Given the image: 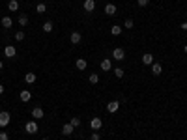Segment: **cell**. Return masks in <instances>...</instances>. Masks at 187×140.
I'll list each match as a JSON object with an SVG mask.
<instances>
[{"mask_svg": "<svg viewBox=\"0 0 187 140\" xmlns=\"http://www.w3.org/2000/svg\"><path fill=\"white\" fill-rule=\"evenodd\" d=\"M90 140H101L99 133H97V131H94V133H92V137H90Z\"/></svg>", "mask_w": 187, "mask_h": 140, "instance_id": "30", "label": "cell"}, {"mask_svg": "<svg viewBox=\"0 0 187 140\" xmlns=\"http://www.w3.org/2000/svg\"><path fill=\"white\" fill-rule=\"evenodd\" d=\"M41 140H49V138H41Z\"/></svg>", "mask_w": 187, "mask_h": 140, "instance_id": "36", "label": "cell"}, {"mask_svg": "<svg viewBox=\"0 0 187 140\" xmlns=\"http://www.w3.org/2000/svg\"><path fill=\"white\" fill-rule=\"evenodd\" d=\"M184 52H185V54H187V43H185V45H184Z\"/></svg>", "mask_w": 187, "mask_h": 140, "instance_id": "34", "label": "cell"}, {"mask_svg": "<svg viewBox=\"0 0 187 140\" xmlns=\"http://www.w3.org/2000/svg\"><path fill=\"white\" fill-rule=\"evenodd\" d=\"M82 7H84V11H88V13H92V11L96 9V0H84V4H82Z\"/></svg>", "mask_w": 187, "mask_h": 140, "instance_id": "10", "label": "cell"}, {"mask_svg": "<svg viewBox=\"0 0 187 140\" xmlns=\"http://www.w3.org/2000/svg\"><path fill=\"white\" fill-rule=\"evenodd\" d=\"M180 28H182V30H185V32H187V22H182V24H180Z\"/></svg>", "mask_w": 187, "mask_h": 140, "instance_id": "32", "label": "cell"}, {"mask_svg": "<svg viewBox=\"0 0 187 140\" xmlns=\"http://www.w3.org/2000/svg\"><path fill=\"white\" fill-rule=\"evenodd\" d=\"M69 41H71L73 45H79V43L82 41V36H81V32H71V36H69Z\"/></svg>", "mask_w": 187, "mask_h": 140, "instance_id": "8", "label": "cell"}, {"mask_svg": "<svg viewBox=\"0 0 187 140\" xmlns=\"http://www.w3.org/2000/svg\"><path fill=\"white\" fill-rule=\"evenodd\" d=\"M75 65H77V69H79V71H84V69L88 67V62H86L84 58H77V62H75Z\"/></svg>", "mask_w": 187, "mask_h": 140, "instance_id": "15", "label": "cell"}, {"mask_svg": "<svg viewBox=\"0 0 187 140\" xmlns=\"http://www.w3.org/2000/svg\"><path fill=\"white\" fill-rule=\"evenodd\" d=\"M9 122H11V114H9V112H6V110H4V112H0V127H2V129H4V127H7V125H9Z\"/></svg>", "mask_w": 187, "mask_h": 140, "instance_id": "1", "label": "cell"}, {"mask_svg": "<svg viewBox=\"0 0 187 140\" xmlns=\"http://www.w3.org/2000/svg\"><path fill=\"white\" fill-rule=\"evenodd\" d=\"M112 71H114V75H116L118 79H124V69H122V67H114Z\"/></svg>", "mask_w": 187, "mask_h": 140, "instance_id": "26", "label": "cell"}, {"mask_svg": "<svg viewBox=\"0 0 187 140\" xmlns=\"http://www.w3.org/2000/svg\"><path fill=\"white\" fill-rule=\"evenodd\" d=\"M36 80H37V77H36L34 71H28V73L24 75V82H26V84H34Z\"/></svg>", "mask_w": 187, "mask_h": 140, "instance_id": "13", "label": "cell"}, {"mask_svg": "<svg viewBox=\"0 0 187 140\" xmlns=\"http://www.w3.org/2000/svg\"><path fill=\"white\" fill-rule=\"evenodd\" d=\"M161 73H163V65L157 64V62H154V64H152V75H154V77H159Z\"/></svg>", "mask_w": 187, "mask_h": 140, "instance_id": "9", "label": "cell"}, {"mask_svg": "<svg viewBox=\"0 0 187 140\" xmlns=\"http://www.w3.org/2000/svg\"><path fill=\"white\" fill-rule=\"evenodd\" d=\"M111 34H112V36H120V34H122V26H118V24H112V28H111Z\"/></svg>", "mask_w": 187, "mask_h": 140, "instance_id": "21", "label": "cell"}, {"mask_svg": "<svg viewBox=\"0 0 187 140\" xmlns=\"http://www.w3.org/2000/svg\"><path fill=\"white\" fill-rule=\"evenodd\" d=\"M135 26V22H133V19H125V22H124V28H127V30H131Z\"/></svg>", "mask_w": 187, "mask_h": 140, "instance_id": "25", "label": "cell"}, {"mask_svg": "<svg viewBox=\"0 0 187 140\" xmlns=\"http://www.w3.org/2000/svg\"><path fill=\"white\" fill-rule=\"evenodd\" d=\"M19 99H21V101H22V103H28V101H30V99H32V94H30V92H28V90H22V92H21V94H19Z\"/></svg>", "mask_w": 187, "mask_h": 140, "instance_id": "16", "label": "cell"}, {"mask_svg": "<svg viewBox=\"0 0 187 140\" xmlns=\"http://www.w3.org/2000/svg\"><path fill=\"white\" fill-rule=\"evenodd\" d=\"M90 127H92V131H99V129L103 127V120L97 118V116H94V118L90 120Z\"/></svg>", "mask_w": 187, "mask_h": 140, "instance_id": "3", "label": "cell"}, {"mask_svg": "<svg viewBox=\"0 0 187 140\" xmlns=\"http://www.w3.org/2000/svg\"><path fill=\"white\" fill-rule=\"evenodd\" d=\"M15 39H17V41H22V39H24V32H21V30L15 32Z\"/></svg>", "mask_w": 187, "mask_h": 140, "instance_id": "28", "label": "cell"}, {"mask_svg": "<svg viewBox=\"0 0 187 140\" xmlns=\"http://www.w3.org/2000/svg\"><path fill=\"white\" fill-rule=\"evenodd\" d=\"M73 131H75V127H73L71 123H64V127H62V135H64V137L73 135Z\"/></svg>", "mask_w": 187, "mask_h": 140, "instance_id": "14", "label": "cell"}, {"mask_svg": "<svg viewBox=\"0 0 187 140\" xmlns=\"http://www.w3.org/2000/svg\"><path fill=\"white\" fill-rule=\"evenodd\" d=\"M137 4H139L140 7H146V6L150 4V0H137Z\"/></svg>", "mask_w": 187, "mask_h": 140, "instance_id": "29", "label": "cell"}, {"mask_svg": "<svg viewBox=\"0 0 187 140\" xmlns=\"http://www.w3.org/2000/svg\"><path fill=\"white\" fill-rule=\"evenodd\" d=\"M4 94V84H0V95Z\"/></svg>", "mask_w": 187, "mask_h": 140, "instance_id": "33", "label": "cell"}, {"mask_svg": "<svg viewBox=\"0 0 187 140\" xmlns=\"http://www.w3.org/2000/svg\"><path fill=\"white\" fill-rule=\"evenodd\" d=\"M112 58H114L116 62H122V60L125 58V51H124L122 47H116V49L112 51Z\"/></svg>", "mask_w": 187, "mask_h": 140, "instance_id": "2", "label": "cell"}, {"mask_svg": "<svg viewBox=\"0 0 187 140\" xmlns=\"http://www.w3.org/2000/svg\"><path fill=\"white\" fill-rule=\"evenodd\" d=\"M17 54V49L13 47V45H7V47H4V56L6 58H13Z\"/></svg>", "mask_w": 187, "mask_h": 140, "instance_id": "6", "label": "cell"}, {"mask_svg": "<svg viewBox=\"0 0 187 140\" xmlns=\"http://www.w3.org/2000/svg\"><path fill=\"white\" fill-rule=\"evenodd\" d=\"M0 22H2V26H4V28H11V24H13V21H11V17H9V15H4Z\"/></svg>", "mask_w": 187, "mask_h": 140, "instance_id": "18", "label": "cell"}, {"mask_svg": "<svg viewBox=\"0 0 187 140\" xmlns=\"http://www.w3.org/2000/svg\"><path fill=\"white\" fill-rule=\"evenodd\" d=\"M118 109H120V101H109V103H107V110H109L111 114L118 112Z\"/></svg>", "mask_w": 187, "mask_h": 140, "instance_id": "7", "label": "cell"}, {"mask_svg": "<svg viewBox=\"0 0 187 140\" xmlns=\"http://www.w3.org/2000/svg\"><path fill=\"white\" fill-rule=\"evenodd\" d=\"M41 28H43V32H47V34H51V32H52V28H54V24H52L51 21H45Z\"/></svg>", "mask_w": 187, "mask_h": 140, "instance_id": "20", "label": "cell"}, {"mask_svg": "<svg viewBox=\"0 0 187 140\" xmlns=\"http://www.w3.org/2000/svg\"><path fill=\"white\" fill-rule=\"evenodd\" d=\"M69 123H71L73 127H79V125H81V118H77V116H73V118L69 120Z\"/></svg>", "mask_w": 187, "mask_h": 140, "instance_id": "27", "label": "cell"}, {"mask_svg": "<svg viewBox=\"0 0 187 140\" xmlns=\"http://www.w3.org/2000/svg\"><path fill=\"white\" fill-rule=\"evenodd\" d=\"M88 80H90L92 84H97V82H99V75H97V73H92V75L88 77Z\"/></svg>", "mask_w": 187, "mask_h": 140, "instance_id": "24", "label": "cell"}, {"mask_svg": "<svg viewBox=\"0 0 187 140\" xmlns=\"http://www.w3.org/2000/svg\"><path fill=\"white\" fill-rule=\"evenodd\" d=\"M111 69H112V60L111 58L101 60V71H111Z\"/></svg>", "mask_w": 187, "mask_h": 140, "instance_id": "12", "label": "cell"}, {"mask_svg": "<svg viewBox=\"0 0 187 140\" xmlns=\"http://www.w3.org/2000/svg\"><path fill=\"white\" fill-rule=\"evenodd\" d=\"M24 129H26V133H28V135H36V133L39 131V127H37V123H36V120H32V122H28V123L24 125Z\"/></svg>", "mask_w": 187, "mask_h": 140, "instance_id": "4", "label": "cell"}, {"mask_svg": "<svg viewBox=\"0 0 187 140\" xmlns=\"http://www.w3.org/2000/svg\"><path fill=\"white\" fill-rule=\"evenodd\" d=\"M142 64L144 65H152L154 64V54L152 52H144L142 54Z\"/></svg>", "mask_w": 187, "mask_h": 140, "instance_id": "11", "label": "cell"}, {"mask_svg": "<svg viewBox=\"0 0 187 140\" xmlns=\"http://www.w3.org/2000/svg\"><path fill=\"white\" fill-rule=\"evenodd\" d=\"M2 67H4V64H2V62H0V71H2Z\"/></svg>", "mask_w": 187, "mask_h": 140, "instance_id": "35", "label": "cell"}, {"mask_svg": "<svg viewBox=\"0 0 187 140\" xmlns=\"http://www.w3.org/2000/svg\"><path fill=\"white\" fill-rule=\"evenodd\" d=\"M32 118H34V120H41V118H45L43 109H41V107H34V109H32Z\"/></svg>", "mask_w": 187, "mask_h": 140, "instance_id": "5", "label": "cell"}, {"mask_svg": "<svg viewBox=\"0 0 187 140\" xmlns=\"http://www.w3.org/2000/svg\"><path fill=\"white\" fill-rule=\"evenodd\" d=\"M7 9L9 11H19V2L17 0H9L7 2Z\"/></svg>", "mask_w": 187, "mask_h": 140, "instance_id": "19", "label": "cell"}, {"mask_svg": "<svg viewBox=\"0 0 187 140\" xmlns=\"http://www.w3.org/2000/svg\"><path fill=\"white\" fill-rule=\"evenodd\" d=\"M0 140H9V137H7L6 131H0Z\"/></svg>", "mask_w": 187, "mask_h": 140, "instance_id": "31", "label": "cell"}, {"mask_svg": "<svg viewBox=\"0 0 187 140\" xmlns=\"http://www.w3.org/2000/svg\"><path fill=\"white\" fill-rule=\"evenodd\" d=\"M103 11H105L109 17H112V15H116V6H114V4H107Z\"/></svg>", "mask_w": 187, "mask_h": 140, "instance_id": "17", "label": "cell"}, {"mask_svg": "<svg viewBox=\"0 0 187 140\" xmlns=\"http://www.w3.org/2000/svg\"><path fill=\"white\" fill-rule=\"evenodd\" d=\"M45 11H47V6H45V4H43V2H41V4H37V6H36V13H39V15H41V13H45Z\"/></svg>", "mask_w": 187, "mask_h": 140, "instance_id": "22", "label": "cell"}, {"mask_svg": "<svg viewBox=\"0 0 187 140\" xmlns=\"http://www.w3.org/2000/svg\"><path fill=\"white\" fill-rule=\"evenodd\" d=\"M19 24H21V26H26V24H28V17H26L24 13L19 15Z\"/></svg>", "mask_w": 187, "mask_h": 140, "instance_id": "23", "label": "cell"}]
</instances>
